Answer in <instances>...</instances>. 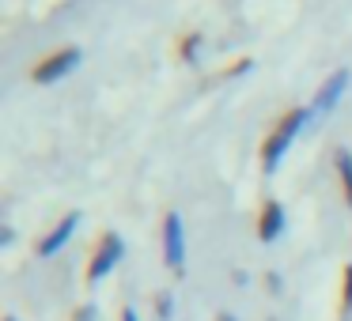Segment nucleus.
Segmentation results:
<instances>
[{"label":"nucleus","mask_w":352,"mask_h":321,"mask_svg":"<svg viewBox=\"0 0 352 321\" xmlns=\"http://www.w3.org/2000/svg\"><path fill=\"white\" fill-rule=\"evenodd\" d=\"M307 121H311V106H288L273 125H269L265 140H261V152H258L261 170H265V174H273V170L280 167V159L288 155L292 140L299 136V129H303Z\"/></svg>","instance_id":"f257e3e1"},{"label":"nucleus","mask_w":352,"mask_h":321,"mask_svg":"<svg viewBox=\"0 0 352 321\" xmlns=\"http://www.w3.org/2000/svg\"><path fill=\"white\" fill-rule=\"evenodd\" d=\"M84 61V49L80 46H57V49H50V54H42L38 61L31 64V84H38V87H46V84H57V80H65L69 72H76V64Z\"/></svg>","instance_id":"f03ea898"},{"label":"nucleus","mask_w":352,"mask_h":321,"mask_svg":"<svg viewBox=\"0 0 352 321\" xmlns=\"http://www.w3.org/2000/svg\"><path fill=\"white\" fill-rule=\"evenodd\" d=\"M122 253H125V242H122V235H118V230H102V235H99V242H95V250H91V257H87V268H84L87 283H99V280H107V276L118 268V261H122Z\"/></svg>","instance_id":"7ed1b4c3"},{"label":"nucleus","mask_w":352,"mask_h":321,"mask_svg":"<svg viewBox=\"0 0 352 321\" xmlns=\"http://www.w3.org/2000/svg\"><path fill=\"white\" fill-rule=\"evenodd\" d=\"M163 257L175 272H182L186 265V235H182V215L167 212L163 215Z\"/></svg>","instance_id":"20e7f679"},{"label":"nucleus","mask_w":352,"mask_h":321,"mask_svg":"<svg viewBox=\"0 0 352 321\" xmlns=\"http://www.w3.org/2000/svg\"><path fill=\"white\" fill-rule=\"evenodd\" d=\"M349 80H352V72L349 69H337L333 76L326 80V84L318 87V95H314V102H311V117H322V114H329V110L341 102V95L349 91Z\"/></svg>","instance_id":"39448f33"},{"label":"nucleus","mask_w":352,"mask_h":321,"mask_svg":"<svg viewBox=\"0 0 352 321\" xmlns=\"http://www.w3.org/2000/svg\"><path fill=\"white\" fill-rule=\"evenodd\" d=\"M76 227H80V212H69L61 223H54V227L38 238V257H54V253L72 238V230H76Z\"/></svg>","instance_id":"423d86ee"},{"label":"nucleus","mask_w":352,"mask_h":321,"mask_svg":"<svg viewBox=\"0 0 352 321\" xmlns=\"http://www.w3.org/2000/svg\"><path fill=\"white\" fill-rule=\"evenodd\" d=\"M280 230H284V204L280 200H261V212H258V238L261 242H276L280 238Z\"/></svg>","instance_id":"0eeeda50"},{"label":"nucleus","mask_w":352,"mask_h":321,"mask_svg":"<svg viewBox=\"0 0 352 321\" xmlns=\"http://www.w3.org/2000/svg\"><path fill=\"white\" fill-rule=\"evenodd\" d=\"M333 159H337V178H341L344 200H349V208H352V152H344V147H341Z\"/></svg>","instance_id":"6e6552de"},{"label":"nucleus","mask_w":352,"mask_h":321,"mask_svg":"<svg viewBox=\"0 0 352 321\" xmlns=\"http://www.w3.org/2000/svg\"><path fill=\"white\" fill-rule=\"evenodd\" d=\"M337 310H341V321L352 318V265L341 272V306Z\"/></svg>","instance_id":"1a4fd4ad"},{"label":"nucleus","mask_w":352,"mask_h":321,"mask_svg":"<svg viewBox=\"0 0 352 321\" xmlns=\"http://www.w3.org/2000/svg\"><path fill=\"white\" fill-rule=\"evenodd\" d=\"M197 49H201V34L197 31H190V34H182V38H178V57H182L186 64L197 61Z\"/></svg>","instance_id":"9d476101"},{"label":"nucleus","mask_w":352,"mask_h":321,"mask_svg":"<svg viewBox=\"0 0 352 321\" xmlns=\"http://www.w3.org/2000/svg\"><path fill=\"white\" fill-rule=\"evenodd\" d=\"M155 310H160V321H170V313H175V298H170L167 291H160V295H155Z\"/></svg>","instance_id":"9b49d317"},{"label":"nucleus","mask_w":352,"mask_h":321,"mask_svg":"<svg viewBox=\"0 0 352 321\" xmlns=\"http://www.w3.org/2000/svg\"><path fill=\"white\" fill-rule=\"evenodd\" d=\"M250 64H254L250 57H243V61H231L228 69H223V76H239V72H246V69H250Z\"/></svg>","instance_id":"f8f14e48"},{"label":"nucleus","mask_w":352,"mask_h":321,"mask_svg":"<svg viewBox=\"0 0 352 321\" xmlns=\"http://www.w3.org/2000/svg\"><path fill=\"white\" fill-rule=\"evenodd\" d=\"M72 321H95V306H80V310L72 313Z\"/></svg>","instance_id":"ddd939ff"},{"label":"nucleus","mask_w":352,"mask_h":321,"mask_svg":"<svg viewBox=\"0 0 352 321\" xmlns=\"http://www.w3.org/2000/svg\"><path fill=\"white\" fill-rule=\"evenodd\" d=\"M118 321H140V318H137V310H133V306H122V313H118Z\"/></svg>","instance_id":"4468645a"},{"label":"nucleus","mask_w":352,"mask_h":321,"mask_svg":"<svg viewBox=\"0 0 352 321\" xmlns=\"http://www.w3.org/2000/svg\"><path fill=\"white\" fill-rule=\"evenodd\" d=\"M216 321H235V313H231V310H223V313H216Z\"/></svg>","instance_id":"2eb2a0df"},{"label":"nucleus","mask_w":352,"mask_h":321,"mask_svg":"<svg viewBox=\"0 0 352 321\" xmlns=\"http://www.w3.org/2000/svg\"><path fill=\"white\" fill-rule=\"evenodd\" d=\"M4 321H16V318H12V313H8V318H4Z\"/></svg>","instance_id":"dca6fc26"}]
</instances>
